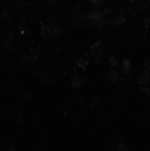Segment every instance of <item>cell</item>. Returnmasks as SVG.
Wrapping results in <instances>:
<instances>
[{"label": "cell", "instance_id": "obj_1", "mask_svg": "<svg viewBox=\"0 0 150 151\" xmlns=\"http://www.w3.org/2000/svg\"><path fill=\"white\" fill-rule=\"evenodd\" d=\"M84 83V79L82 77H80L79 75L78 74H74L72 78V80H71V84L72 86L74 88H80L81 86L83 85Z\"/></svg>", "mask_w": 150, "mask_h": 151}, {"label": "cell", "instance_id": "obj_2", "mask_svg": "<svg viewBox=\"0 0 150 151\" xmlns=\"http://www.w3.org/2000/svg\"><path fill=\"white\" fill-rule=\"evenodd\" d=\"M83 20V16L80 14V12L78 11H74L72 15V23L75 26H78L81 24Z\"/></svg>", "mask_w": 150, "mask_h": 151}, {"label": "cell", "instance_id": "obj_3", "mask_svg": "<svg viewBox=\"0 0 150 151\" xmlns=\"http://www.w3.org/2000/svg\"><path fill=\"white\" fill-rule=\"evenodd\" d=\"M89 62V53L82 55L77 61V65L79 68H84Z\"/></svg>", "mask_w": 150, "mask_h": 151}, {"label": "cell", "instance_id": "obj_4", "mask_svg": "<svg viewBox=\"0 0 150 151\" xmlns=\"http://www.w3.org/2000/svg\"><path fill=\"white\" fill-rule=\"evenodd\" d=\"M126 20V17L124 14H119L116 17H114L113 19H111V20L110 21L111 24L115 25V26H120L122 24H124Z\"/></svg>", "mask_w": 150, "mask_h": 151}, {"label": "cell", "instance_id": "obj_5", "mask_svg": "<svg viewBox=\"0 0 150 151\" xmlns=\"http://www.w3.org/2000/svg\"><path fill=\"white\" fill-rule=\"evenodd\" d=\"M122 72L128 74L131 71V61L128 58H125L124 60L122 61V66H121Z\"/></svg>", "mask_w": 150, "mask_h": 151}, {"label": "cell", "instance_id": "obj_6", "mask_svg": "<svg viewBox=\"0 0 150 151\" xmlns=\"http://www.w3.org/2000/svg\"><path fill=\"white\" fill-rule=\"evenodd\" d=\"M148 75H149V74L144 73V74H142V75L139 78V80H138V84H139V86L143 87V88H146V87H147V85L148 84V81H149V76H148Z\"/></svg>", "mask_w": 150, "mask_h": 151}, {"label": "cell", "instance_id": "obj_7", "mask_svg": "<svg viewBox=\"0 0 150 151\" xmlns=\"http://www.w3.org/2000/svg\"><path fill=\"white\" fill-rule=\"evenodd\" d=\"M119 80H121V76L118 73H117L115 71L111 72V73H109V75H108V80L110 82H111V83L117 82Z\"/></svg>", "mask_w": 150, "mask_h": 151}, {"label": "cell", "instance_id": "obj_8", "mask_svg": "<svg viewBox=\"0 0 150 151\" xmlns=\"http://www.w3.org/2000/svg\"><path fill=\"white\" fill-rule=\"evenodd\" d=\"M100 45H101V42L100 41H97V42H95L94 44H93L90 47V50H89V54L91 55H94L98 51V50L100 49Z\"/></svg>", "mask_w": 150, "mask_h": 151}, {"label": "cell", "instance_id": "obj_9", "mask_svg": "<svg viewBox=\"0 0 150 151\" xmlns=\"http://www.w3.org/2000/svg\"><path fill=\"white\" fill-rule=\"evenodd\" d=\"M103 56H104V50H103L102 49H99V50H98V51L94 54V58H95V61H96L97 63H98V62H100V61L102 59Z\"/></svg>", "mask_w": 150, "mask_h": 151}, {"label": "cell", "instance_id": "obj_10", "mask_svg": "<svg viewBox=\"0 0 150 151\" xmlns=\"http://www.w3.org/2000/svg\"><path fill=\"white\" fill-rule=\"evenodd\" d=\"M117 150H121V151H124V150H126L127 149V146H126V144L124 141H120L117 144Z\"/></svg>", "mask_w": 150, "mask_h": 151}, {"label": "cell", "instance_id": "obj_11", "mask_svg": "<svg viewBox=\"0 0 150 151\" xmlns=\"http://www.w3.org/2000/svg\"><path fill=\"white\" fill-rule=\"evenodd\" d=\"M144 73H150V58H148L144 65Z\"/></svg>", "mask_w": 150, "mask_h": 151}, {"label": "cell", "instance_id": "obj_12", "mask_svg": "<svg viewBox=\"0 0 150 151\" xmlns=\"http://www.w3.org/2000/svg\"><path fill=\"white\" fill-rule=\"evenodd\" d=\"M117 65H118L117 59L116 58V57L112 56V57L110 58V65H111V67H116V66H117Z\"/></svg>", "mask_w": 150, "mask_h": 151}, {"label": "cell", "instance_id": "obj_13", "mask_svg": "<svg viewBox=\"0 0 150 151\" xmlns=\"http://www.w3.org/2000/svg\"><path fill=\"white\" fill-rule=\"evenodd\" d=\"M88 2L94 5H101L103 3V0H88Z\"/></svg>", "mask_w": 150, "mask_h": 151}, {"label": "cell", "instance_id": "obj_14", "mask_svg": "<svg viewBox=\"0 0 150 151\" xmlns=\"http://www.w3.org/2000/svg\"><path fill=\"white\" fill-rule=\"evenodd\" d=\"M143 26L146 27V29H148L150 27V18L149 17H146L143 20Z\"/></svg>", "mask_w": 150, "mask_h": 151}]
</instances>
